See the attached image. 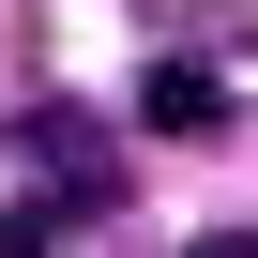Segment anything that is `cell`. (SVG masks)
Returning a JSON list of instances; mask_svg holds the SVG:
<instances>
[{
	"mask_svg": "<svg viewBox=\"0 0 258 258\" xmlns=\"http://www.w3.org/2000/svg\"><path fill=\"white\" fill-rule=\"evenodd\" d=\"M137 121H152V137H213V121H228V91H213V61H152V91H137Z\"/></svg>",
	"mask_w": 258,
	"mask_h": 258,
	"instance_id": "6da1fadb",
	"label": "cell"
},
{
	"mask_svg": "<svg viewBox=\"0 0 258 258\" xmlns=\"http://www.w3.org/2000/svg\"><path fill=\"white\" fill-rule=\"evenodd\" d=\"M198 258H258V228H228V243H198Z\"/></svg>",
	"mask_w": 258,
	"mask_h": 258,
	"instance_id": "7a4b0ae2",
	"label": "cell"
}]
</instances>
